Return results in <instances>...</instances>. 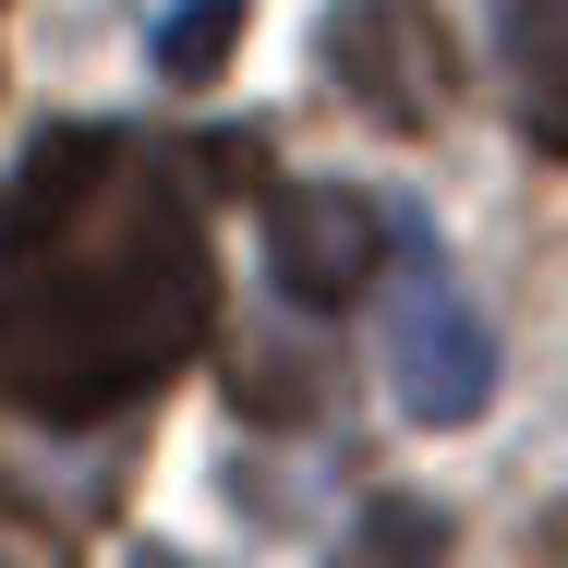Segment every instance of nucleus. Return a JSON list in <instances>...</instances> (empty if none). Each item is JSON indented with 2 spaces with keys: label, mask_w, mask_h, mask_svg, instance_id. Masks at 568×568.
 <instances>
[{
  "label": "nucleus",
  "mask_w": 568,
  "mask_h": 568,
  "mask_svg": "<svg viewBox=\"0 0 568 568\" xmlns=\"http://www.w3.org/2000/svg\"><path fill=\"white\" fill-rule=\"evenodd\" d=\"M230 37H242V0H182V12L158 24V73H170V85H206L230 61Z\"/></svg>",
  "instance_id": "6"
},
{
  "label": "nucleus",
  "mask_w": 568,
  "mask_h": 568,
  "mask_svg": "<svg viewBox=\"0 0 568 568\" xmlns=\"http://www.w3.org/2000/svg\"><path fill=\"white\" fill-rule=\"evenodd\" d=\"M266 266H278V291L291 303H351L375 266H387V219H375V194H351V182H291L278 206H266Z\"/></svg>",
  "instance_id": "4"
},
{
  "label": "nucleus",
  "mask_w": 568,
  "mask_h": 568,
  "mask_svg": "<svg viewBox=\"0 0 568 568\" xmlns=\"http://www.w3.org/2000/svg\"><path fill=\"white\" fill-rule=\"evenodd\" d=\"M0 399L37 424H98L182 375L219 327V266L182 182L121 133H49L24 145L0 194Z\"/></svg>",
  "instance_id": "1"
},
{
  "label": "nucleus",
  "mask_w": 568,
  "mask_h": 568,
  "mask_svg": "<svg viewBox=\"0 0 568 568\" xmlns=\"http://www.w3.org/2000/svg\"><path fill=\"white\" fill-rule=\"evenodd\" d=\"M387 387H399V412L436 424V436L496 399V339H484V315L459 303V278L436 254H412L399 291H387Z\"/></svg>",
  "instance_id": "3"
},
{
  "label": "nucleus",
  "mask_w": 568,
  "mask_h": 568,
  "mask_svg": "<svg viewBox=\"0 0 568 568\" xmlns=\"http://www.w3.org/2000/svg\"><path fill=\"white\" fill-rule=\"evenodd\" d=\"M0 568H24V557H0Z\"/></svg>",
  "instance_id": "8"
},
{
  "label": "nucleus",
  "mask_w": 568,
  "mask_h": 568,
  "mask_svg": "<svg viewBox=\"0 0 568 568\" xmlns=\"http://www.w3.org/2000/svg\"><path fill=\"white\" fill-rule=\"evenodd\" d=\"M508 61H520V121L568 158V0H508Z\"/></svg>",
  "instance_id": "5"
},
{
  "label": "nucleus",
  "mask_w": 568,
  "mask_h": 568,
  "mask_svg": "<svg viewBox=\"0 0 568 568\" xmlns=\"http://www.w3.org/2000/svg\"><path fill=\"white\" fill-rule=\"evenodd\" d=\"M327 73L387 133H436L459 110V37L436 24V0H339L327 12Z\"/></svg>",
  "instance_id": "2"
},
{
  "label": "nucleus",
  "mask_w": 568,
  "mask_h": 568,
  "mask_svg": "<svg viewBox=\"0 0 568 568\" xmlns=\"http://www.w3.org/2000/svg\"><path fill=\"white\" fill-rule=\"evenodd\" d=\"M436 557H448V520H436V508H375L339 568H436Z\"/></svg>",
  "instance_id": "7"
}]
</instances>
